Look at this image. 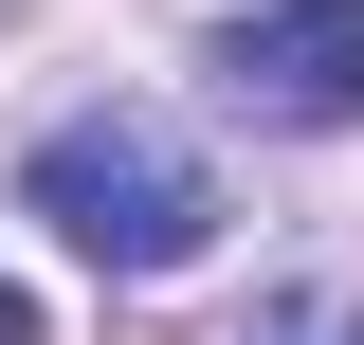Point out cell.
Masks as SVG:
<instances>
[{
	"mask_svg": "<svg viewBox=\"0 0 364 345\" xmlns=\"http://www.w3.org/2000/svg\"><path fill=\"white\" fill-rule=\"evenodd\" d=\"M18 200H37L91 273H182L200 236H219V164H200L164 109H73V128H37Z\"/></svg>",
	"mask_w": 364,
	"mask_h": 345,
	"instance_id": "obj_1",
	"label": "cell"
},
{
	"mask_svg": "<svg viewBox=\"0 0 364 345\" xmlns=\"http://www.w3.org/2000/svg\"><path fill=\"white\" fill-rule=\"evenodd\" d=\"M200 73H219L237 128L328 146V128H364V0H273V18H219V37H200Z\"/></svg>",
	"mask_w": 364,
	"mask_h": 345,
	"instance_id": "obj_2",
	"label": "cell"
},
{
	"mask_svg": "<svg viewBox=\"0 0 364 345\" xmlns=\"http://www.w3.org/2000/svg\"><path fill=\"white\" fill-rule=\"evenodd\" d=\"M237 345H364V291H273Z\"/></svg>",
	"mask_w": 364,
	"mask_h": 345,
	"instance_id": "obj_3",
	"label": "cell"
},
{
	"mask_svg": "<svg viewBox=\"0 0 364 345\" xmlns=\"http://www.w3.org/2000/svg\"><path fill=\"white\" fill-rule=\"evenodd\" d=\"M0 345H37V309H18V291H0Z\"/></svg>",
	"mask_w": 364,
	"mask_h": 345,
	"instance_id": "obj_4",
	"label": "cell"
}]
</instances>
